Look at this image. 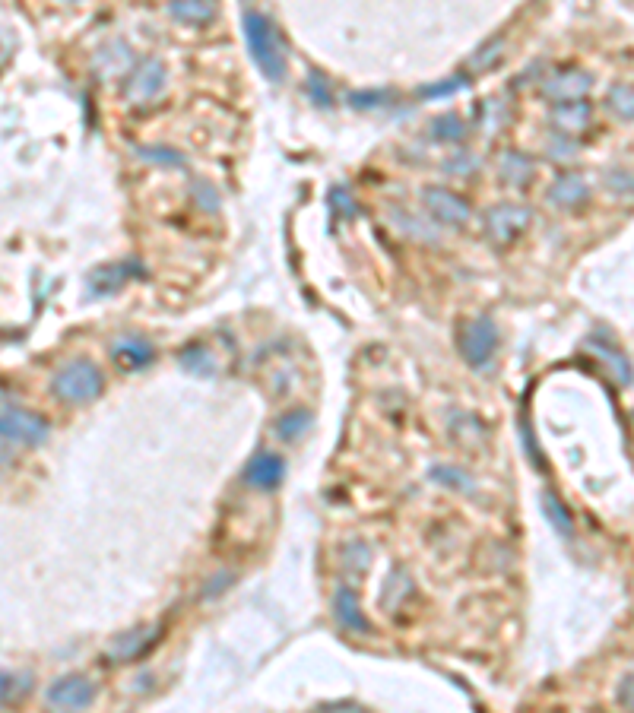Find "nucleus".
Segmentation results:
<instances>
[{
  "label": "nucleus",
  "instance_id": "obj_1",
  "mask_svg": "<svg viewBox=\"0 0 634 713\" xmlns=\"http://www.w3.org/2000/svg\"><path fill=\"white\" fill-rule=\"evenodd\" d=\"M102 390H105V374L89 359H73L64 368L54 371V378H51V393L70 406L99 400Z\"/></svg>",
  "mask_w": 634,
  "mask_h": 713
},
{
  "label": "nucleus",
  "instance_id": "obj_2",
  "mask_svg": "<svg viewBox=\"0 0 634 713\" xmlns=\"http://www.w3.org/2000/svg\"><path fill=\"white\" fill-rule=\"evenodd\" d=\"M245 42H248L254 64L260 67V73H264L267 80L279 83L286 77V54H283V48H279L273 23L267 20V16H260V13L245 16Z\"/></svg>",
  "mask_w": 634,
  "mask_h": 713
},
{
  "label": "nucleus",
  "instance_id": "obj_3",
  "mask_svg": "<svg viewBox=\"0 0 634 713\" xmlns=\"http://www.w3.org/2000/svg\"><path fill=\"white\" fill-rule=\"evenodd\" d=\"M530 222H533V210L527 203H498L486 213L482 229H486V238L492 245L505 248L530 229Z\"/></svg>",
  "mask_w": 634,
  "mask_h": 713
},
{
  "label": "nucleus",
  "instance_id": "obj_4",
  "mask_svg": "<svg viewBox=\"0 0 634 713\" xmlns=\"http://www.w3.org/2000/svg\"><path fill=\"white\" fill-rule=\"evenodd\" d=\"M48 419L39 416V412H29L20 406H7L0 409V441L10 444H26V447H39L48 441Z\"/></svg>",
  "mask_w": 634,
  "mask_h": 713
},
{
  "label": "nucleus",
  "instance_id": "obj_5",
  "mask_svg": "<svg viewBox=\"0 0 634 713\" xmlns=\"http://www.w3.org/2000/svg\"><path fill=\"white\" fill-rule=\"evenodd\" d=\"M422 206L438 225H451V229H463V225H470V219H473L470 203H466L460 194H454L451 187H441V184L425 187Z\"/></svg>",
  "mask_w": 634,
  "mask_h": 713
},
{
  "label": "nucleus",
  "instance_id": "obj_6",
  "mask_svg": "<svg viewBox=\"0 0 634 713\" xmlns=\"http://www.w3.org/2000/svg\"><path fill=\"white\" fill-rule=\"evenodd\" d=\"M498 349V330L489 317H476L460 330V352L473 368H486Z\"/></svg>",
  "mask_w": 634,
  "mask_h": 713
},
{
  "label": "nucleus",
  "instance_id": "obj_7",
  "mask_svg": "<svg viewBox=\"0 0 634 713\" xmlns=\"http://www.w3.org/2000/svg\"><path fill=\"white\" fill-rule=\"evenodd\" d=\"M165 77H169V73H165V64L159 58H143L140 64H134V70H130V77L124 83L127 102H134V105L153 102L165 89Z\"/></svg>",
  "mask_w": 634,
  "mask_h": 713
},
{
  "label": "nucleus",
  "instance_id": "obj_8",
  "mask_svg": "<svg viewBox=\"0 0 634 713\" xmlns=\"http://www.w3.org/2000/svg\"><path fill=\"white\" fill-rule=\"evenodd\" d=\"M45 701L58 710H83L96 701V682L86 675H64V679L48 685Z\"/></svg>",
  "mask_w": 634,
  "mask_h": 713
},
{
  "label": "nucleus",
  "instance_id": "obj_9",
  "mask_svg": "<svg viewBox=\"0 0 634 713\" xmlns=\"http://www.w3.org/2000/svg\"><path fill=\"white\" fill-rule=\"evenodd\" d=\"M593 80L590 73L577 70V67H562V70H552L549 77L543 80V96L549 102H577V99H587Z\"/></svg>",
  "mask_w": 634,
  "mask_h": 713
},
{
  "label": "nucleus",
  "instance_id": "obj_10",
  "mask_svg": "<svg viewBox=\"0 0 634 713\" xmlns=\"http://www.w3.org/2000/svg\"><path fill=\"white\" fill-rule=\"evenodd\" d=\"M286 479V463L279 454H270V450H260L254 454L245 466V485L254 492H276Z\"/></svg>",
  "mask_w": 634,
  "mask_h": 713
},
{
  "label": "nucleus",
  "instance_id": "obj_11",
  "mask_svg": "<svg viewBox=\"0 0 634 713\" xmlns=\"http://www.w3.org/2000/svg\"><path fill=\"white\" fill-rule=\"evenodd\" d=\"M552 127L558 137H568V140H577L584 137L587 130L593 127V105L577 99V102H558L552 108Z\"/></svg>",
  "mask_w": 634,
  "mask_h": 713
},
{
  "label": "nucleus",
  "instance_id": "obj_12",
  "mask_svg": "<svg viewBox=\"0 0 634 713\" xmlns=\"http://www.w3.org/2000/svg\"><path fill=\"white\" fill-rule=\"evenodd\" d=\"M156 641H159V628L143 625V628H134V631H124L108 644V660L111 663H134V660H140L143 653L153 650Z\"/></svg>",
  "mask_w": 634,
  "mask_h": 713
},
{
  "label": "nucleus",
  "instance_id": "obj_13",
  "mask_svg": "<svg viewBox=\"0 0 634 713\" xmlns=\"http://www.w3.org/2000/svg\"><path fill=\"white\" fill-rule=\"evenodd\" d=\"M590 200V184L584 175H577V172H565V175H558L549 187V203L555 206V210H581V206Z\"/></svg>",
  "mask_w": 634,
  "mask_h": 713
},
{
  "label": "nucleus",
  "instance_id": "obj_14",
  "mask_svg": "<svg viewBox=\"0 0 634 713\" xmlns=\"http://www.w3.org/2000/svg\"><path fill=\"white\" fill-rule=\"evenodd\" d=\"M111 359L121 371H140L156 359V349L149 346L143 336H121V340L111 346Z\"/></svg>",
  "mask_w": 634,
  "mask_h": 713
},
{
  "label": "nucleus",
  "instance_id": "obj_15",
  "mask_svg": "<svg viewBox=\"0 0 634 713\" xmlns=\"http://www.w3.org/2000/svg\"><path fill=\"white\" fill-rule=\"evenodd\" d=\"M333 609H337V622L343 625V631L349 634H368L371 625L362 612V603H359V593L352 587H340L337 596H333Z\"/></svg>",
  "mask_w": 634,
  "mask_h": 713
},
{
  "label": "nucleus",
  "instance_id": "obj_16",
  "mask_svg": "<svg viewBox=\"0 0 634 713\" xmlns=\"http://www.w3.org/2000/svg\"><path fill=\"white\" fill-rule=\"evenodd\" d=\"M590 349L596 352V359H600L606 368H609V374L619 384H631L634 381V371H631V362L625 359V352L615 346L609 336H590Z\"/></svg>",
  "mask_w": 634,
  "mask_h": 713
},
{
  "label": "nucleus",
  "instance_id": "obj_17",
  "mask_svg": "<svg viewBox=\"0 0 634 713\" xmlns=\"http://www.w3.org/2000/svg\"><path fill=\"white\" fill-rule=\"evenodd\" d=\"M498 172L505 178V184L511 187H527L536 178V162L527 153H517V149H508L498 162Z\"/></svg>",
  "mask_w": 634,
  "mask_h": 713
},
{
  "label": "nucleus",
  "instance_id": "obj_18",
  "mask_svg": "<svg viewBox=\"0 0 634 713\" xmlns=\"http://www.w3.org/2000/svg\"><path fill=\"white\" fill-rule=\"evenodd\" d=\"M172 20L184 26H207L216 20V4L213 0H172L169 4Z\"/></svg>",
  "mask_w": 634,
  "mask_h": 713
},
{
  "label": "nucleus",
  "instance_id": "obj_19",
  "mask_svg": "<svg viewBox=\"0 0 634 713\" xmlns=\"http://www.w3.org/2000/svg\"><path fill=\"white\" fill-rule=\"evenodd\" d=\"M96 67L105 73V77H121V73L134 70V54L124 42H108L99 54H96Z\"/></svg>",
  "mask_w": 634,
  "mask_h": 713
},
{
  "label": "nucleus",
  "instance_id": "obj_20",
  "mask_svg": "<svg viewBox=\"0 0 634 713\" xmlns=\"http://www.w3.org/2000/svg\"><path fill=\"white\" fill-rule=\"evenodd\" d=\"M137 273L134 264H118V267H99L96 273L89 276V292L92 295H108V292H115L121 289L130 276Z\"/></svg>",
  "mask_w": 634,
  "mask_h": 713
},
{
  "label": "nucleus",
  "instance_id": "obj_21",
  "mask_svg": "<svg viewBox=\"0 0 634 713\" xmlns=\"http://www.w3.org/2000/svg\"><path fill=\"white\" fill-rule=\"evenodd\" d=\"M543 514H546V520L552 523V530H555L558 536H565V539L574 536V517H571V511L565 508V501L558 498L555 492H546V495H543Z\"/></svg>",
  "mask_w": 634,
  "mask_h": 713
},
{
  "label": "nucleus",
  "instance_id": "obj_22",
  "mask_svg": "<svg viewBox=\"0 0 634 713\" xmlns=\"http://www.w3.org/2000/svg\"><path fill=\"white\" fill-rule=\"evenodd\" d=\"M305 431H311V412L308 409H289L286 416H279V422H276V435L283 441H298Z\"/></svg>",
  "mask_w": 634,
  "mask_h": 713
},
{
  "label": "nucleus",
  "instance_id": "obj_23",
  "mask_svg": "<svg viewBox=\"0 0 634 713\" xmlns=\"http://www.w3.org/2000/svg\"><path fill=\"white\" fill-rule=\"evenodd\" d=\"M606 108L612 111L619 121H634V86L628 83H615L606 96Z\"/></svg>",
  "mask_w": 634,
  "mask_h": 713
},
{
  "label": "nucleus",
  "instance_id": "obj_24",
  "mask_svg": "<svg viewBox=\"0 0 634 713\" xmlns=\"http://www.w3.org/2000/svg\"><path fill=\"white\" fill-rule=\"evenodd\" d=\"M29 691V679L23 675H10V672H0V707L23 701Z\"/></svg>",
  "mask_w": 634,
  "mask_h": 713
},
{
  "label": "nucleus",
  "instance_id": "obj_25",
  "mask_svg": "<svg viewBox=\"0 0 634 713\" xmlns=\"http://www.w3.org/2000/svg\"><path fill=\"white\" fill-rule=\"evenodd\" d=\"M435 479H441V485H447V489H457V492H470L473 489V479L466 476L463 469H454V466H438Z\"/></svg>",
  "mask_w": 634,
  "mask_h": 713
},
{
  "label": "nucleus",
  "instance_id": "obj_26",
  "mask_svg": "<svg viewBox=\"0 0 634 713\" xmlns=\"http://www.w3.org/2000/svg\"><path fill=\"white\" fill-rule=\"evenodd\" d=\"M435 137L444 140V143H451V140H463L466 137V127L457 115H444L435 121Z\"/></svg>",
  "mask_w": 634,
  "mask_h": 713
},
{
  "label": "nucleus",
  "instance_id": "obj_27",
  "mask_svg": "<svg viewBox=\"0 0 634 713\" xmlns=\"http://www.w3.org/2000/svg\"><path fill=\"white\" fill-rule=\"evenodd\" d=\"M184 368H191V371H197V374H213V371H216L213 355H210L207 349H197V346L184 352Z\"/></svg>",
  "mask_w": 634,
  "mask_h": 713
},
{
  "label": "nucleus",
  "instance_id": "obj_28",
  "mask_svg": "<svg viewBox=\"0 0 634 713\" xmlns=\"http://www.w3.org/2000/svg\"><path fill=\"white\" fill-rule=\"evenodd\" d=\"M343 565L346 568H356V571H365L371 565V549L362 546V542H352V546L343 549Z\"/></svg>",
  "mask_w": 634,
  "mask_h": 713
},
{
  "label": "nucleus",
  "instance_id": "obj_29",
  "mask_svg": "<svg viewBox=\"0 0 634 713\" xmlns=\"http://www.w3.org/2000/svg\"><path fill=\"white\" fill-rule=\"evenodd\" d=\"M606 187L615 194H634V175L625 168H612V172H606Z\"/></svg>",
  "mask_w": 634,
  "mask_h": 713
},
{
  "label": "nucleus",
  "instance_id": "obj_30",
  "mask_svg": "<svg viewBox=\"0 0 634 713\" xmlns=\"http://www.w3.org/2000/svg\"><path fill=\"white\" fill-rule=\"evenodd\" d=\"M140 159H149V162H165V165H181L184 159L175 153V149H153V146H143L140 149Z\"/></svg>",
  "mask_w": 634,
  "mask_h": 713
},
{
  "label": "nucleus",
  "instance_id": "obj_31",
  "mask_svg": "<svg viewBox=\"0 0 634 713\" xmlns=\"http://www.w3.org/2000/svg\"><path fill=\"white\" fill-rule=\"evenodd\" d=\"M615 701H619L625 710H634V672H628L619 682V691H615Z\"/></svg>",
  "mask_w": 634,
  "mask_h": 713
},
{
  "label": "nucleus",
  "instance_id": "obj_32",
  "mask_svg": "<svg viewBox=\"0 0 634 713\" xmlns=\"http://www.w3.org/2000/svg\"><path fill=\"white\" fill-rule=\"evenodd\" d=\"M473 168H476V159H466V156L460 162H447V172H463L466 175V172H473Z\"/></svg>",
  "mask_w": 634,
  "mask_h": 713
},
{
  "label": "nucleus",
  "instance_id": "obj_33",
  "mask_svg": "<svg viewBox=\"0 0 634 713\" xmlns=\"http://www.w3.org/2000/svg\"><path fill=\"white\" fill-rule=\"evenodd\" d=\"M4 469H7V457H4V454H0V473H4Z\"/></svg>",
  "mask_w": 634,
  "mask_h": 713
},
{
  "label": "nucleus",
  "instance_id": "obj_34",
  "mask_svg": "<svg viewBox=\"0 0 634 713\" xmlns=\"http://www.w3.org/2000/svg\"><path fill=\"white\" fill-rule=\"evenodd\" d=\"M631 419H634V412H631Z\"/></svg>",
  "mask_w": 634,
  "mask_h": 713
}]
</instances>
